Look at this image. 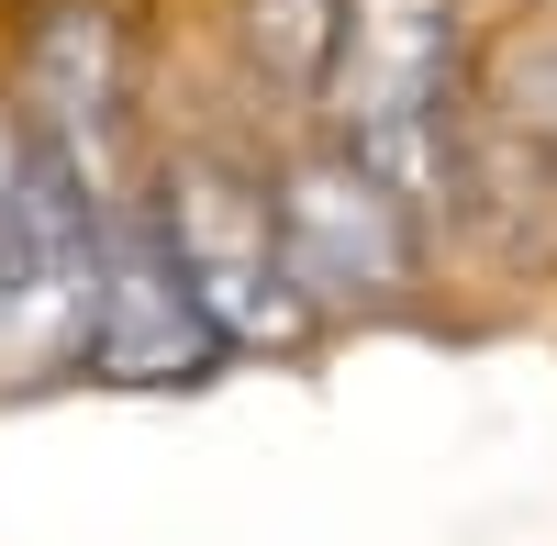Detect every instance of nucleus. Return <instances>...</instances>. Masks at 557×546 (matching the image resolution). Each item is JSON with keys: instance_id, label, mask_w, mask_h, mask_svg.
I'll return each instance as SVG.
<instances>
[{"instance_id": "1", "label": "nucleus", "mask_w": 557, "mask_h": 546, "mask_svg": "<svg viewBox=\"0 0 557 546\" xmlns=\"http://www.w3.org/2000/svg\"><path fill=\"white\" fill-rule=\"evenodd\" d=\"M446 89H457V12H446V0H346L323 101H335L346 157H368L401 201L457 190Z\"/></svg>"}, {"instance_id": "2", "label": "nucleus", "mask_w": 557, "mask_h": 546, "mask_svg": "<svg viewBox=\"0 0 557 546\" xmlns=\"http://www.w3.org/2000/svg\"><path fill=\"white\" fill-rule=\"evenodd\" d=\"M101 301V201L57 146H23L12 212H0V390H45L89 357Z\"/></svg>"}, {"instance_id": "3", "label": "nucleus", "mask_w": 557, "mask_h": 546, "mask_svg": "<svg viewBox=\"0 0 557 546\" xmlns=\"http://www.w3.org/2000/svg\"><path fill=\"white\" fill-rule=\"evenodd\" d=\"M235 346L212 324V301L190 290L168 223L157 212H101V301H89V380H123V390H190L212 357Z\"/></svg>"}, {"instance_id": "4", "label": "nucleus", "mask_w": 557, "mask_h": 546, "mask_svg": "<svg viewBox=\"0 0 557 546\" xmlns=\"http://www.w3.org/2000/svg\"><path fill=\"white\" fill-rule=\"evenodd\" d=\"M278 257H290L301 301H401L424 268V235L368 157H301L278 178Z\"/></svg>"}, {"instance_id": "5", "label": "nucleus", "mask_w": 557, "mask_h": 546, "mask_svg": "<svg viewBox=\"0 0 557 546\" xmlns=\"http://www.w3.org/2000/svg\"><path fill=\"white\" fill-rule=\"evenodd\" d=\"M157 223H168V246H178V268H190V290L212 301V324L235 335V346L290 335L301 290H290V257H278V201L257 190L246 167H223V157H178Z\"/></svg>"}, {"instance_id": "6", "label": "nucleus", "mask_w": 557, "mask_h": 546, "mask_svg": "<svg viewBox=\"0 0 557 546\" xmlns=\"http://www.w3.org/2000/svg\"><path fill=\"white\" fill-rule=\"evenodd\" d=\"M112 101H123L112 12H45V34H34V112L57 134H112Z\"/></svg>"}, {"instance_id": "7", "label": "nucleus", "mask_w": 557, "mask_h": 546, "mask_svg": "<svg viewBox=\"0 0 557 546\" xmlns=\"http://www.w3.org/2000/svg\"><path fill=\"white\" fill-rule=\"evenodd\" d=\"M346 34V0H246V57L268 67V89H323Z\"/></svg>"}, {"instance_id": "8", "label": "nucleus", "mask_w": 557, "mask_h": 546, "mask_svg": "<svg viewBox=\"0 0 557 546\" xmlns=\"http://www.w3.org/2000/svg\"><path fill=\"white\" fill-rule=\"evenodd\" d=\"M491 123L513 134V146H546L557 157V34H502V57H491Z\"/></svg>"}, {"instance_id": "9", "label": "nucleus", "mask_w": 557, "mask_h": 546, "mask_svg": "<svg viewBox=\"0 0 557 546\" xmlns=\"http://www.w3.org/2000/svg\"><path fill=\"white\" fill-rule=\"evenodd\" d=\"M12 178H23V134L0 123V212H12Z\"/></svg>"}]
</instances>
